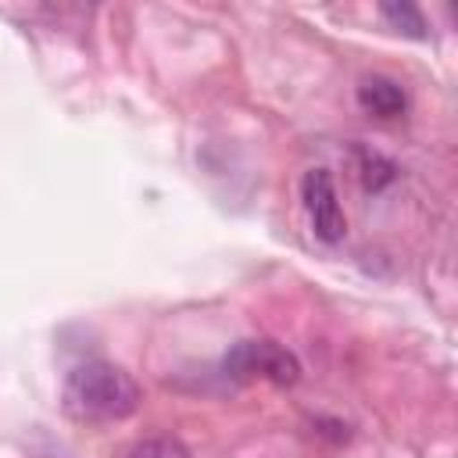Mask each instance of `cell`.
Here are the masks:
<instances>
[{
  "label": "cell",
  "instance_id": "obj_1",
  "mask_svg": "<svg viewBox=\"0 0 458 458\" xmlns=\"http://www.w3.org/2000/svg\"><path fill=\"white\" fill-rule=\"evenodd\" d=\"M64 415L86 426L122 422L140 408V383L111 361H82L61 386Z\"/></svg>",
  "mask_w": 458,
  "mask_h": 458
},
{
  "label": "cell",
  "instance_id": "obj_2",
  "mask_svg": "<svg viewBox=\"0 0 458 458\" xmlns=\"http://www.w3.org/2000/svg\"><path fill=\"white\" fill-rule=\"evenodd\" d=\"M225 376L229 379H268L276 386H290L301 379V361L276 340H240L225 354Z\"/></svg>",
  "mask_w": 458,
  "mask_h": 458
},
{
  "label": "cell",
  "instance_id": "obj_3",
  "mask_svg": "<svg viewBox=\"0 0 458 458\" xmlns=\"http://www.w3.org/2000/svg\"><path fill=\"white\" fill-rule=\"evenodd\" d=\"M301 197H304V211L311 218L315 236L326 240V243H336L347 233V218H344V208H340L333 175L326 168H311L301 179Z\"/></svg>",
  "mask_w": 458,
  "mask_h": 458
},
{
  "label": "cell",
  "instance_id": "obj_4",
  "mask_svg": "<svg viewBox=\"0 0 458 458\" xmlns=\"http://www.w3.org/2000/svg\"><path fill=\"white\" fill-rule=\"evenodd\" d=\"M358 104H361V111H369L376 118H401L404 107H408V97H404V89L394 79L369 75L358 86Z\"/></svg>",
  "mask_w": 458,
  "mask_h": 458
},
{
  "label": "cell",
  "instance_id": "obj_5",
  "mask_svg": "<svg viewBox=\"0 0 458 458\" xmlns=\"http://www.w3.org/2000/svg\"><path fill=\"white\" fill-rule=\"evenodd\" d=\"M354 161H358V179H361V186L365 190H383V186H390L394 179H397V165L386 157V154H379V150H369V147H354Z\"/></svg>",
  "mask_w": 458,
  "mask_h": 458
},
{
  "label": "cell",
  "instance_id": "obj_6",
  "mask_svg": "<svg viewBox=\"0 0 458 458\" xmlns=\"http://www.w3.org/2000/svg\"><path fill=\"white\" fill-rule=\"evenodd\" d=\"M379 14H383L397 32H404V36H411V39H426V21H422V14H419L415 4H379Z\"/></svg>",
  "mask_w": 458,
  "mask_h": 458
},
{
  "label": "cell",
  "instance_id": "obj_7",
  "mask_svg": "<svg viewBox=\"0 0 458 458\" xmlns=\"http://www.w3.org/2000/svg\"><path fill=\"white\" fill-rule=\"evenodd\" d=\"M125 458H190V451H186L182 440H175V437H147V440H140Z\"/></svg>",
  "mask_w": 458,
  "mask_h": 458
}]
</instances>
